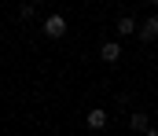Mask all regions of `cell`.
Instances as JSON below:
<instances>
[{"label":"cell","instance_id":"cell-3","mask_svg":"<svg viewBox=\"0 0 158 136\" xmlns=\"http://www.w3.org/2000/svg\"><path fill=\"white\" fill-rule=\"evenodd\" d=\"M114 30H118V37H132V33H140V22L132 15H121L118 22H114Z\"/></svg>","mask_w":158,"mask_h":136},{"label":"cell","instance_id":"cell-5","mask_svg":"<svg viewBox=\"0 0 158 136\" xmlns=\"http://www.w3.org/2000/svg\"><path fill=\"white\" fill-rule=\"evenodd\" d=\"M99 59H103V63H118L121 59V44L118 41H103V44H99Z\"/></svg>","mask_w":158,"mask_h":136},{"label":"cell","instance_id":"cell-1","mask_svg":"<svg viewBox=\"0 0 158 136\" xmlns=\"http://www.w3.org/2000/svg\"><path fill=\"white\" fill-rule=\"evenodd\" d=\"M40 30H44V37H52V41H59V37H66V19H63V15H48Z\"/></svg>","mask_w":158,"mask_h":136},{"label":"cell","instance_id":"cell-8","mask_svg":"<svg viewBox=\"0 0 158 136\" xmlns=\"http://www.w3.org/2000/svg\"><path fill=\"white\" fill-rule=\"evenodd\" d=\"M33 4H44V0H33Z\"/></svg>","mask_w":158,"mask_h":136},{"label":"cell","instance_id":"cell-7","mask_svg":"<svg viewBox=\"0 0 158 136\" xmlns=\"http://www.w3.org/2000/svg\"><path fill=\"white\" fill-rule=\"evenodd\" d=\"M147 4H151V7H158V0H147Z\"/></svg>","mask_w":158,"mask_h":136},{"label":"cell","instance_id":"cell-4","mask_svg":"<svg viewBox=\"0 0 158 136\" xmlns=\"http://www.w3.org/2000/svg\"><path fill=\"white\" fill-rule=\"evenodd\" d=\"M155 37H158V11L140 22V41H155Z\"/></svg>","mask_w":158,"mask_h":136},{"label":"cell","instance_id":"cell-6","mask_svg":"<svg viewBox=\"0 0 158 136\" xmlns=\"http://www.w3.org/2000/svg\"><path fill=\"white\" fill-rule=\"evenodd\" d=\"M85 125H88V129H103V125H107V110H88V114H85Z\"/></svg>","mask_w":158,"mask_h":136},{"label":"cell","instance_id":"cell-2","mask_svg":"<svg viewBox=\"0 0 158 136\" xmlns=\"http://www.w3.org/2000/svg\"><path fill=\"white\" fill-rule=\"evenodd\" d=\"M129 129H132V133H151L155 125H151L147 110H132V114H129Z\"/></svg>","mask_w":158,"mask_h":136}]
</instances>
